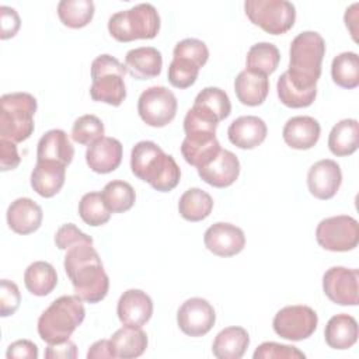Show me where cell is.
<instances>
[{"instance_id":"14","label":"cell","mask_w":359,"mask_h":359,"mask_svg":"<svg viewBox=\"0 0 359 359\" xmlns=\"http://www.w3.org/2000/svg\"><path fill=\"white\" fill-rule=\"evenodd\" d=\"M205 247L217 257H233L245 245L244 231L236 224L217 222L208 227L203 236Z\"/></svg>"},{"instance_id":"30","label":"cell","mask_w":359,"mask_h":359,"mask_svg":"<svg viewBox=\"0 0 359 359\" xmlns=\"http://www.w3.org/2000/svg\"><path fill=\"white\" fill-rule=\"evenodd\" d=\"M24 283L31 294L48 296L57 285L56 269L46 261H35L25 269Z\"/></svg>"},{"instance_id":"34","label":"cell","mask_w":359,"mask_h":359,"mask_svg":"<svg viewBox=\"0 0 359 359\" xmlns=\"http://www.w3.org/2000/svg\"><path fill=\"white\" fill-rule=\"evenodd\" d=\"M94 3L91 0H62L57 4V15L63 25L69 28H83L94 17Z\"/></svg>"},{"instance_id":"9","label":"cell","mask_w":359,"mask_h":359,"mask_svg":"<svg viewBox=\"0 0 359 359\" xmlns=\"http://www.w3.org/2000/svg\"><path fill=\"white\" fill-rule=\"evenodd\" d=\"M316 240L327 251L345 252L358 247L359 224L348 215L323 219L316 229Z\"/></svg>"},{"instance_id":"38","label":"cell","mask_w":359,"mask_h":359,"mask_svg":"<svg viewBox=\"0 0 359 359\" xmlns=\"http://www.w3.org/2000/svg\"><path fill=\"white\" fill-rule=\"evenodd\" d=\"M276 93L279 101L289 108H306L310 107L317 95V90H300L294 87L289 79L286 72L282 73L276 83Z\"/></svg>"},{"instance_id":"49","label":"cell","mask_w":359,"mask_h":359,"mask_svg":"<svg viewBox=\"0 0 359 359\" xmlns=\"http://www.w3.org/2000/svg\"><path fill=\"white\" fill-rule=\"evenodd\" d=\"M46 359H76L77 358V346L73 341L66 339L57 344H48L45 351Z\"/></svg>"},{"instance_id":"3","label":"cell","mask_w":359,"mask_h":359,"mask_svg":"<svg viewBox=\"0 0 359 359\" xmlns=\"http://www.w3.org/2000/svg\"><path fill=\"white\" fill-rule=\"evenodd\" d=\"M325 55V41L316 31H303L290 43L289 81L300 90H317L321 63Z\"/></svg>"},{"instance_id":"21","label":"cell","mask_w":359,"mask_h":359,"mask_svg":"<svg viewBox=\"0 0 359 359\" xmlns=\"http://www.w3.org/2000/svg\"><path fill=\"white\" fill-rule=\"evenodd\" d=\"M266 133V123L264 122V119L255 115L238 116L230 123L227 129L229 140L236 147L244 150H251L259 146L265 140Z\"/></svg>"},{"instance_id":"20","label":"cell","mask_w":359,"mask_h":359,"mask_svg":"<svg viewBox=\"0 0 359 359\" xmlns=\"http://www.w3.org/2000/svg\"><path fill=\"white\" fill-rule=\"evenodd\" d=\"M321 126L317 119L307 115L293 116L286 121L282 136L285 143L296 150H309L320 139Z\"/></svg>"},{"instance_id":"7","label":"cell","mask_w":359,"mask_h":359,"mask_svg":"<svg viewBox=\"0 0 359 359\" xmlns=\"http://www.w3.org/2000/svg\"><path fill=\"white\" fill-rule=\"evenodd\" d=\"M126 67L111 55H100L91 63L90 95L94 101L119 107L126 98Z\"/></svg>"},{"instance_id":"23","label":"cell","mask_w":359,"mask_h":359,"mask_svg":"<svg viewBox=\"0 0 359 359\" xmlns=\"http://www.w3.org/2000/svg\"><path fill=\"white\" fill-rule=\"evenodd\" d=\"M125 67L129 74L137 80L154 79L161 73V52L153 46L130 49L125 56Z\"/></svg>"},{"instance_id":"19","label":"cell","mask_w":359,"mask_h":359,"mask_svg":"<svg viewBox=\"0 0 359 359\" xmlns=\"http://www.w3.org/2000/svg\"><path fill=\"white\" fill-rule=\"evenodd\" d=\"M8 227L17 234H31L42 224V208L31 198H17L6 213Z\"/></svg>"},{"instance_id":"1","label":"cell","mask_w":359,"mask_h":359,"mask_svg":"<svg viewBox=\"0 0 359 359\" xmlns=\"http://www.w3.org/2000/svg\"><path fill=\"white\" fill-rule=\"evenodd\" d=\"M66 251L63 266L73 285L74 294L91 304L105 299L109 279L93 244L81 243Z\"/></svg>"},{"instance_id":"45","label":"cell","mask_w":359,"mask_h":359,"mask_svg":"<svg viewBox=\"0 0 359 359\" xmlns=\"http://www.w3.org/2000/svg\"><path fill=\"white\" fill-rule=\"evenodd\" d=\"M21 303V294L18 286L8 279H1L0 282V316H13Z\"/></svg>"},{"instance_id":"17","label":"cell","mask_w":359,"mask_h":359,"mask_svg":"<svg viewBox=\"0 0 359 359\" xmlns=\"http://www.w3.org/2000/svg\"><path fill=\"white\" fill-rule=\"evenodd\" d=\"M198 174L202 181L215 188H227L238 178L240 161L233 151L220 149L210 163L198 168Z\"/></svg>"},{"instance_id":"47","label":"cell","mask_w":359,"mask_h":359,"mask_svg":"<svg viewBox=\"0 0 359 359\" xmlns=\"http://www.w3.org/2000/svg\"><path fill=\"white\" fill-rule=\"evenodd\" d=\"M21 158L17 151L14 142L7 139H0V170L8 171L18 167Z\"/></svg>"},{"instance_id":"5","label":"cell","mask_w":359,"mask_h":359,"mask_svg":"<svg viewBox=\"0 0 359 359\" xmlns=\"http://www.w3.org/2000/svg\"><path fill=\"white\" fill-rule=\"evenodd\" d=\"M0 137L20 143L34 132V115L38 104L29 93H8L0 98Z\"/></svg>"},{"instance_id":"50","label":"cell","mask_w":359,"mask_h":359,"mask_svg":"<svg viewBox=\"0 0 359 359\" xmlns=\"http://www.w3.org/2000/svg\"><path fill=\"white\" fill-rule=\"evenodd\" d=\"M88 359H102V358H114L111 348H109V339H100L94 342L88 352H87Z\"/></svg>"},{"instance_id":"16","label":"cell","mask_w":359,"mask_h":359,"mask_svg":"<svg viewBox=\"0 0 359 359\" xmlns=\"http://www.w3.org/2000/svg\"><path fill=\"white\" fill-rule=\"evenodd\" d=\"M116 314L123 325L142 328L151 318L153 302L146 292L140 289H129L121 294Z\"/></svg>"},{"instance_id":"11","label":"cell","mask_w":359,"mask_h":359,"mask_svg":"<svg viewBox=\"0 0 359 359\" xmlns=\"http://www.w3.org/2000/svg\"><path fill=\"white\" fill-rule=\"evenodd\" d=\"M317 313L303 304L286 306L280 309L272 321L273 331L283 339L303 341L311 337L317 328Z\"/></svg>"},{"instance_id":"42","label":"cell","mask_w":359,"mask_h":359,"mask_svg":"<svg viewBox=\"0 0 359 359\" xmlns=\"http://www.w3.org/2000/svg\"><path fill=\"white\" fill-rule=\"evenodd\" d=\"M172 57L191 60L201 69L206 65V62L209 59V49H208L206 43L201 39L185 38L175 45V48L172 50Z\"/></svg>"},{"instance_id":"40","label":"cell","mask_w":359,"mask_h":359,"mask_svg":"<svg viewBox=\"0 0 359 359\" xmlns=\"http://www.w3.org/2000/svg\"><path fill=\"white\" fill-rule=\"evenodd\" d=\"M105 128L102 121L91 114L79 116L72 126V139L79 144L90 146L102 139Z\"/></svg>"},{"instance_id":"24","label":"cell","mask_w":359,"mask_h":359,"mask_svg":"<svg viewBox=\"0 0 359 359\" xmlns=\"http://www.w3.org/2000/svg\"><path fill=\"white\" fill-rule=\"evenodd\" d=\"M66 180V165L55 161H36L31 172V187L42 198L55 196Z\"/></svg>"},{"instance_id":"43","label":"cell","mask_w":359,"mask_h":359,"mask_svg":"<svg viewBox=\"0 0 359 359\" xmlns=\"http://www.w3.org/2000/svg\"><path fill=\"white\" fill-rule=\"evenodd\" d=\"M254 359H304L306 355L292 345L262 342L252 355Z\"/></svg>"},{"instance_id":"28","label":"cell","mask_w":359,"mask_h":359,"mask_svg":"<svg viewBox=\"0 0 359 359\" xmlns=\"http://www.w3.org/2000/svg\"><path fill=\"white\" fill-rule=\"evenodd\" d=\"M250 345V335L243 327H227L213 339L212 352L217 359H240Z\"/></svg>"},{"instance_id":"15","label":"cell","mask_w":359,"mask_h":359,"mask_svg":"<svg viewBox=\"0 0 359 359\" xmlns=\"http://www.w3.org/2000/svg\"><path fill=\"white\" fill-rule=\"evenodd\" d=\"M342 182L341 167L331 158L314 163L307 172V187L310 194L317 199H331L338 192Z\"/></svg>"},{"instance_id":"39","label":"cell","mask_w":359,"mask_h":359,"mask_svg":"<svg viewBox=\"0 0 359 359\" xmlns=\"http://www.w3.org/2000/svg\"><path fill=\"white\" fill-rule=\"evenodd\" d=\"M194 104L212 112L219 119V122L226 119L231 112L230 98L227 93L219 87H205L198 93Z\"/></svg>"},{"instance_id":"51","label":"cell","mask_w":359,"mask_h":359,"mask_svg":"<svg viewBox=\"0 0 359 359\" xmlns=\"http://www.w3.org/2000/svg\"><path fill=\"white\" fill-rule=\"evenodd\" d=\"M358 7H359V4L353 3L349 8H346L345 15H344L345 25L349 29L355 42L358 41V36H356L358 35Z\"/></svg>"},{"instance_id":"26","label":"cell","mask_w":359,"mask_h":359,"mask_svg":"<svg viewBox=\"0 0 359 359\" xmlns=\"http://www.w3.org/2000/svg\"><path fill=\"white\" fill-rule=\"evenodd\" d=\"M149 339L142 328L123 325L109 338V348L114 358L132 359L144 353Z\"/></svg>"},{"instance_id":"37","label":"cell","mask_w":359,"mask_h":359,"mask_svg":"<svg viewBox=\"0 0 359 359\" xmlns=\"http://www.w3.org/2000/svg\"><path fill=\"white\" fill-rule=\"evenodd\" d=\"M79 215L86 224L93 227L105 224L111 217L101 192L84 194L79 202Z\"/></svg>"},{"instance_id":"36","label":"cell","mask_w":359,"mask_h":359,"mask_svg":"<svg viewBox=\"0 0 359 359\" xmlns=\"http://www.w3.org/2000/svg\"><path fill=\"white\" fill-rule=\"evenodd\" d=\"M102 199L111 213H123L132 209L136 201V194L133 187L122 180L109 181L102 192Z\"/></svg>"},{"instance_id":"33","label":"cell","mask_w":359,"mask_h":359,"mask_svg":"<svg viewBox=\"0 0 359 359\" xmlns=\"http://www.w3.org/2000/svg\"><path fill=\"white\" fill-rule=\"evenodd\" d=\"M332 81L346 90L359 86V56L355 52H342L331 63Z\"/></svg>"},{"instance_id":"22","label":"cell","mask_w":359,"mask_h":359,"mask_svg":"<svg viewBox=\"0 0 359 359\" xmlns=\"http://www.w3.org/2000/svg\"><path fill=\"white\" fill-rule=\"evenodd\" d=\"M74 157L67 133L62 129H50L45 132L36 146V161H55L69 165Z\"/></svg>"},{"instance_id":"6","label":"cell","mask_w":359,"mask_h":359,"mask_svg":"<svg viewBox=\"0 0 359 359\" xmlns=\"http://www.w3.org/2000/svg\"><path fill=\"white\" fill-rule=\"evenodd\" d=\"M108 31L118 42L153 39L160 31V15L153 4L140 3L112 14L108 20Z\"/></svg>"},{"instance_id":"4","label":"cell","mask_w":359,"mask_h":359,"mask_svg":"<svg viewBox=\"0 0 359 359\" xmlns=\"http://www.w3.org/2000/svg\"><path fill=\"white\" fill-rule=\"evenodd\" d=\"M86 309L79 296H60L38 318V334L46 344L69 339L84 321Z\"/></svg>"},{"instance_id":"32","label":"cell","mask_w":359,"mask_h":359,"mask_svg":"<svg viewBox=\"0 0 359 359\" xmlns=\"http://www.w3.org/2000/svg\"><path fill=\"white\" fill-rule=\"evenodd\" d=\"M280 62L279 49L271 42H258L247 53V69L264 76L272 74Z\"/></svg>"},{"instance_id":"48","label":"cell","mask_w":359,"mask_h":359,"mask_svg":"<svg viewBox=\"0 0 359 359\" xmlns=\"http://www.w3.org/2000/svg\"><path fill=\"white\" fill-rule=\"evenodd\" d=\"M38 346L29 341V339H18L14 341L13 344L8 345L7 352H6V358L11 359V358H18V359H36L38 358Z\"/></svg>"},{"instance_id":"46","label":"cell","mask_w":359,"mask_h":359,"mask_svg":"<svg viewBox=\"0 0 359 359\" xmlns=\"http://www.w3.org/2000/svg\"><path fill=\"white\" fill-rule=\"evenodd\" d=\"M0 22H1V31H0L1 39L13 38L21 27V20L18 13L8 6L0 7Z\"/></svg>"},{"instance_id":"2","label":"cell","mask_w":359,"mask_h":359,"mask_svg":"<svg viewBox=\"0 0 359 359\" xmlns=\"http://www.w3.org/2000/svg\"><path fill=\"white\" fill-rule=\"evenodd\" d=\"M130 170L135 177L158 192L172 191L181 178V170L174 157L151 140H142L132 147Z\"/></svg>"},{"instance_id":"35","label":"cell","mask_w":359,"mask_h":359,"mask_svg":"<svg viewBox=\"0 0 359 359\" xmlns=\"http://www.w3.org/2000/svg\"><path fill=\"white\" fill-rule=\"evenodd\" d=\"M220 149V143L216 137L203 140H194L185 137L181 144L182 157L188 164L196 167V170L210 163L217 156Z\"/></svg>"},{"instance_id":"13","label":"cell","mask_w":359,"mask_h":359,"mask_svg":"<svg viewBox=\"0 0 359 359\" xmlns=\"http://www.w3.org/2000/svg\"><path fill=\"white\" fill-rule=\"evenodd\" d=\"M216 321L213 306L202 297H191L185 300L177 313V324L180 330L189 337H203Z\"/></svg>"},{"instance_id":"10","label":"cell","mask_w":359,"mask_h":359,"mask_svg":"<svg viewBox=\"0 0 359 359\" xmlns=\"http://www.w3.org/2000/svg\"><path fill=\"white\" fill-rule=\"evenodd\" d=\"M178 102L171 90L163 86L146 88L137 100V112L140 119L153 128L168 125L177 114Z\"/></svg>"},{"instance_id":"44","label":"cell","mask_w":359,"mask_h":359,"mask_svg":"<svg viewBox=\"0 0 359 359\" xmlns=\"http://www.w3.org/2000/svg\"><path fill=\"white\" fill-rule=\"evenodd\" d=\"M81 243L93 244V238L86 233H83L76 224L66 223L56 230L55 244L59 250H69L70 247Z\"/></svg>"},{"instance_id":"25","label":"cell","mask_w":359,"mask_h":359,"mask_svg":"<svg viewBox=\"0 0 359 359\" xmlns=\"http://www.w3.org/2000/svg\"><path fill=\"white\" fill-rule=\"evenodd\" d=\"M234 91L241 104L247 107H258L264 104L269 93L268 76L245 69L234 79Z\"/></svg>"},{"instance_id":"31","label":"cell","mask_w":359,"mask_h":359,"mask_svg":"<svg viewBox=\"0 0 359 359\" xmlns=\"http://www.w3.org/2000/svg\"><path fill=\"white\" fill-rule=\"evenodd\" d=\"M213 209L212 196L201 188L187 189L178 201V212L188 222H201L206 219Z\"/></svg>"},{"instance_id":"41","label":"cell","mask_w":359,"mask_h":359,"mask_svg":"<svg viewBox=\"0 0 359 359\" xmlns=\"http://www.w3.org/2000/svg\"><path fill=\"white\" fill-rule=\"evenodd\" d=\"M199 74V67L187 59L172 57L168 66V81L177 88L191 87Z\"/></svg>"},{"instance_id":"29","label":"cell","mask_w":359,"mask_h":359,"mask_svg":"<svg viewBox=\"0 0 359 359\" xmlns=\"http://www.w3.org/2000/svg\"><path fill=\"white\" fill-rule=\"evenodd\" d=\"M359 123L356 119L346 118L335 123L328 136V149L334 156L345 157L358 150Z\"/></svg>"},{"instance_id":"12","label":"cell","mask_w":359,"mask_h":359,"mask_svg":"<svg viewBox=\"0 0 359 359\" xmlns=\"http://www.w3.org/2000/svg\"><path fill=\"white\" fill-rule=\"evenodd\" d=\"M359 271L345 266H332L323 276L325 296L339 306H356L359 302Z\"/></svg>"},{"instance_id":"27","label":"cell","mask_w":359,"mask_h":359,"mask_svg":"<svg viewBox=\"0 0 359 359\" xmlns=\"http://www.w3.org/2000/svg\"><path fill=\"white\" fill-rule=\"evenodd\" d=\"M358 335V321L346 313L332 316L324 330L325 342L332 349H349L356 344Z\"/></svg>"},{"instance_id":"18","label":"cell","mask_w":359,"mask_h":359,"mask_svg":"<svg viewBox=\"0 0 359 359\" xmlns=\"http://www.w3.org/2000/svg\"><path fill=\"white\" fill-rule=\"evenodd\" d=\"M122 153V143L118 139L104 136L87 147L86 163L94 172L108 174L119 167Z\"/></svg>"},{"instance_id":"8","label":"cell","mask_w":359,"mask_h":359,"mask_svg":"<svg viewBox=\"0 0 359 359\" xmlns=\"http://www.w3.org/2000/svg\"><path fill=\"white\" fill-rule=\"evenodd\" d=\"M245 15L271 35L287 32L296 21V8L287 0H247Z\"/></svg>"}]
</instances>
